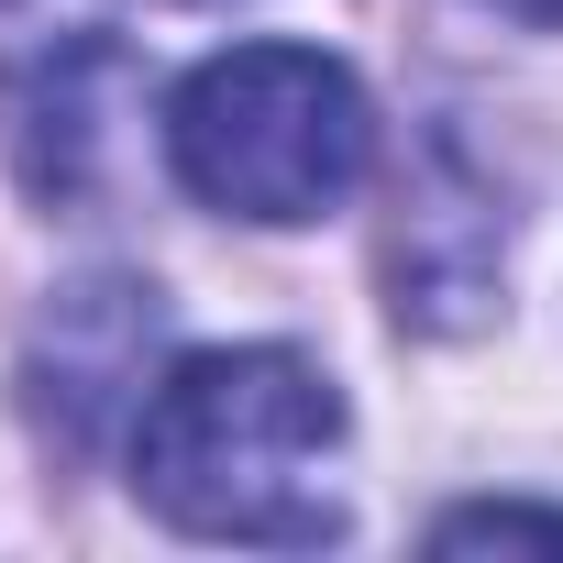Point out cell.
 Returning a JSON list of instances; mask_svg holds the SVG:
<instances>
[{"instance_id":"obj_4","label":"cell","mask_w":563,"mask_h":563,"mask_svg":"<svg viewBox=\"0 0 563 563\" xmlns=\"http://www.w3.org/2000/svg\"><path fill=\"white\" fill-rule=\"evenodd\" d=\"M89 67H100V45L45 56V67L23 78V100H12V155H23L34 199H89V177H100V111L78 100Z\"/></svg>"},{"instance_id":"obj_3","label":"cell","mask_w":563,"mask_h":563,"mask_svg":"<svg viewBox=\"0 0 563 563\" xmlns=\"http://www.w3.org/2000/svg\"><path fill=\"white\" fill-rule=\"evenodd\" d=\"M56 387H67V420H100L111 398L144 387V343H155V288H78L56 299Z\"/></svg>"},{"instance_id":"obj_1","label":"cell","mask_w":563,"mask_h":563,"mask_svg":"<svg viewBox=\"0 0 563 563\" xmlns=\"http://www.w3.org/2000/svg\"><path fill=\"white\" fill-rule=\"evenodd\" d=\"M332 453H343V398L288 343L188 354L133 409V486L155 519L199 541H265V552L332 541L343 530Z\"/></svg>"},{"instance_id":"obj_5","label":"cell","mask_w":563,"mask_h":563,"mask_svg":"<svg viewBox=\"0 0 563 563\" xmlns=\"http://www.w3.org/2000/svg\"><path fill=\"white\" fill-rule=\"evenodd\" d=\"M431 541H442V552H486V541H530V552H563V508H453Z\"/></svg>"},{"instance_id":"obj_6","label":"cell","mask_w":563,"mask_h":563,"mask_svg":"<svg viewBox=\"0 0 563 563\" xmlns=\"http://www.w3.org/2000/svg\"><path fill=\"white\" fill-rule=\"evenodd\" d=\"M486 12H508V23H541V34H552V23H563V0H486Z\"/></svg>"},{"instance_id":"obj_2","label":"cell","mask_w":563,"mask_h":563,"mask_svg":"<svg viewBox=\"0 0 563 563\" xmlns=\"http://www.w3.org/2000/svg\"><path fill=\"white\" fill-rule=\"evenodd\" d=\"M166 155L188 199L232 221H321L332 199H354L376 155V111L354 67L321 45H232L188 67V89L166 100Z\"/></svg>"}]
</instances>
